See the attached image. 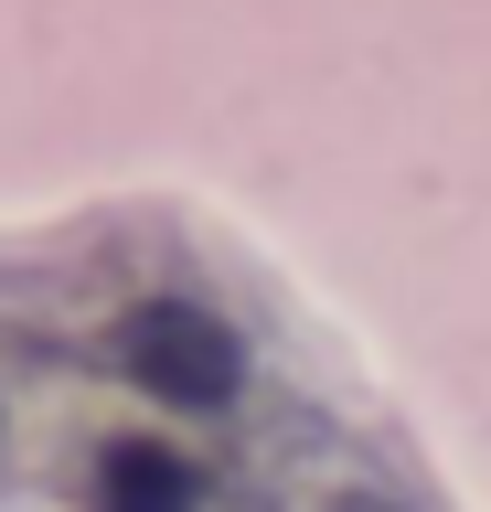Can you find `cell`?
<instances>
[{"mask_svg": "<svg viewBox=\"0 0 491 512\" xmlns=\"http://www.w3.org/2000/svg\"><path fill=\"white\" fill-rule=\"evenodd\" d=\"M0 438H11V395H0Z\"/></svg>", "mask_w": 491, "mask_h": 512, "instance_id": "cell-3", "label": "cell"}, {"mask_svg": "<svg viewBox=\"0 0 491 512\" xmlns=\"http://www.w3.org/2000/svg\"><path fill=\"white\" fill-rule=\"evenodd\" d=\"M86 512H214V470L182 427H107L86 448Z\"/></svg>", "mask_w": 491, "mask_h": 512, "instance_id": "cell-2", "label": "cell"}, {"mask_svg": "<svg viewBox=\"0 0 491 512\" xmlns=\"http://www.w3.org/2000/svg\"><path fill=\"white\" fill-rule=\"evenodd\" d=\"M97 363L150 416H182V427H225L257 406V331L203 288H129L97 331Z\"/></svg>", "mask_w": 491, "mask_h": 512, "instance_id": "cell-1", "label": "cell"}]
</instances>
